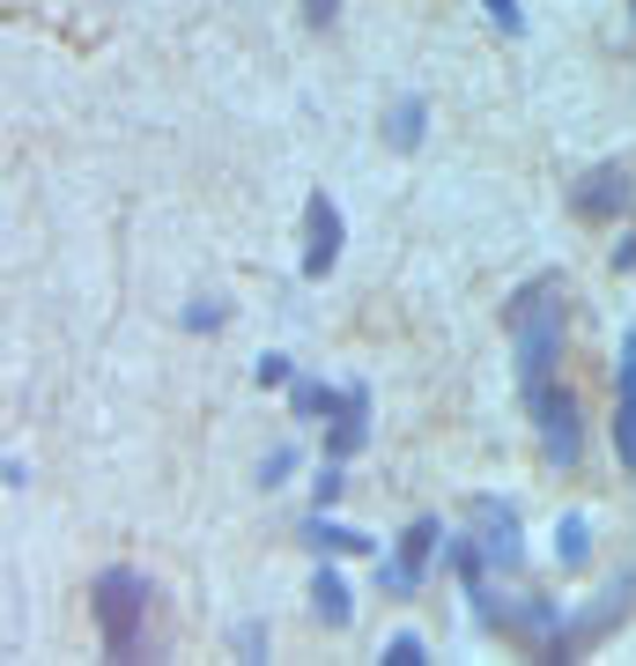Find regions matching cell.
I'll return each mask as SVG.
<instances>
[{"mask_svg":"<svg viewBox=\"0 0 636 666\" xmlns=\"http://www.w3.org/2000/svg\"><path fill=\"white\" fill-rule=\"evenodd\" d=\"M148 600H156V585H148L141 570H97V585H89V607H97V630H104V659H141L148 644Z\"/></svg>","mask_w":636,"mask_h":666,"instance_id":"obj_2","label":"cell"},{"mask_svg":"<svg viewBox=\"0 0 636 666\" xmlns=\"http://www.w3.org/2000/svg\"><path fill=\"white\" fill-rule=\"evenodd\" d=\"M422 126H430V104H422V97H400L385 112V141L400 148V156H415V148H422Z\"/></svg>","mask_w":636,"mask_h":666,"instance_id":"obj_12","label":"cell"},{"mask_svg":"<svg viewBox=\"0 0 636 666\" xmlns=\"http://www.w3.org/2000/svg\"><path fill=\"white\" fill-rule=\"evenodd\" d=\"M370 444V385H348V408H341V422L326 430V459H356Z\"/></svg>","mask_w":636,"mask_h":666,"instance_id":"obj_10","label":"cell"},{"mask_svg":"<svg viewBox=\"0 0 636 666\" xmlns=\"http://www.w3.org/2000/svg\"><path fill=\"white\" fill-rule=\"evenodd\" d=\"M289 408H296L304 422H311V415H341V408H348V393L318 385V378H296V385H289Z\"/></svg>","mask_w":636,"mask_h":666,"instance_id":"obj_15","label":"cell"},{"mask_svg":"<svg viewBox=\"0 0 636 666\" xmlns=\"http://www.w3.org/2000/svg\"><path fill=\"white\" fill-rule=\"evenodd\" d=\"M304 533V548H318V556H370V533H356V526H341V518H326L311 504V518L296 526Z\"/></svg>","mask_w":636,"mask_h":666,"instance_id":"obj_11","label":"cell"},{"mask_svg":"<svg viewBox=\"0 0 636 666\" xmlns=\"http://www.w3.org/2000/svg\"><path fill=\"white\" fill-rule=\"evenodd\" d=\"M341 489H348L341 459H326V467H318V482H311V504H318V511H326V504H341Z\"/></svg>","mask_w":636,"mask_h":666,"instance_id":"obj_18","label":"cell"},{"mask_svg":"<svg viewBox=\"0 0 636 666\" xmlns=\"http://www.w3.org/2000/svg\"><path fill=\"white\" fill-rule=\"evenodd\" d=\"M252 385H259V393H267V385H296V370H289V356H259V363H252Z\"/></svg>","mask_w":636,"mask_h":666,"instance_id":"obj_17","label":"cell"},{"mask_svg":"<svg viewBox=\"0 0 636 666\" xmlns=\"http://www.w3.org/2000/svg\"><path fill=\"white\" fill-rule=\"evenodd\" d=\"M385 666H422V637H415V630L385 637Z\"/></svg>","mask_w":636,"mask_h":666,"instance_id":"obj_21","label":"cell"},{"mask_svg":"<svg viewBox=\"0 0 636 666\" xmlns=\"http://www.w3.org/2000/svg\"><path fill=\"white\" fill-rule=\"evenodd\" d=\"M237 652L259 659V652H267V622H237Z\"/></svg>","mask_w":636,"mask_h":666,"instance_id":"obj_22","label":"cell"},{"mask_svg":"<svg viewBox=\"0 0 636 666\" xmlns=\"http://www.w3.org/2000/svg\"><path fill=\"white\" fill-rule=\"evenodd\" d=\"M289 474H296V444H274L267 459H259V489H282Z\"/></svg>","mask_w":636,"mask_h":666,"instance_id":"obj_16","label":"cell"},{"mask_svg":"<svg viewBox=\"0 0 636 666\" xmlns=\"http://www.w3.org/2000/svg\"><path fill=\"white\" fill-rule=\"evenodd\" d=\"M518 393H526V415H533L548 459H555V467H577V459H585V422H577L570 385H563V378H526Z\"/></svg>","mask_w":636,"mask_h":666,"instance_id":"obj_3","label":"cell"},{"mask_svg":"<svg viewBox=\"0 0 636 666\" xmlns=\"http://www.w3.org/2000/svg\"><path fill=\"white\" fill-rule=\"evenodd\" d=\"M563 274H533L526 289H511V304H504V334H511L518 348V385L526 378H555V363H563Z\"/></svg>","mask_w":636,"mask_h":666,"instance_id":"obj_1","label":"cell"},{"mask_svg":"<svg viewBox=\"0 0 636 666\" xmlns=\"http://www.w3.org/2000/svg\"><path fill=\"white\" fill-rule=\"evenodd\" d=\"M333 15H341V0H304V23H311V30H326Z\"/></svg>","mask_w":636,"mask_h":666,"instance_id":"obj_23","label":"cell"},{"mask_svg":"<svg viewBox=\"0 0 636 666\" xmlns=\"http://www.w3.org/2000/svg\"><path fill=\"white\" fill-rule=\"evenodd\" d=\"M466 526H474L466 541H474L481 556H489V570H496V578L526 563V548H518V511L504 504V496H474V504H466Z\"/></svg>","mask_w":636,"mask_h":666,"instance_id":"obj_5","label":"cell"},{"mask_svg":"<svg viewBox=\"0 0 636 666\" xmlns=\"http://www.w3.org/2000/svg\"><path fill=\"white\" fill-rule=\"evenodd\" d=\"M311 615H318V622H333V630L356 615V600H348L341 570H326V563H318V578H311Z\"/></svg>","mask_w":636,"mask_h":666,"instance_id":"obj_13","label":"cell"},{"mask_svg":"<svg viewBox=\"0 0 636 666\" xmlns=\"http://www.w3.org/2000/svg\"><path fill=\"white\" fill-rule=\"evenodd\" d=\"M629 600H636V570H622V578H614V585L592 600L585 615H570V622H563V637H555V652H548V659H577V652H592V644L607 637L614 622L629 615Z\"/></svg>","mask_w":636,"mask_h":666,"instance_id":"obj_4","label":"cell"},{"mask_svg":"<svg viewBox=\"0 0 636 666\" xmlns=\"http://www.w3.org/2000/svg\"><path fill=\"white\" fill-rule=\"evenodd\" d=\"M437 541H444V526H437V518H415V526L400 533V556H392V563L378 570V578H385V592H392V600H407V592L422 585V570H430V556H437Z\"/></svg>","mask_w":636,"mask_h":666,"instance_id":"obj_7","label":"cell"},{"mask_svg":"<svg viewBox=\"0 0 636 666\" xmlns=\"http://www.w3.org/2000/svg\"><path fill=\"white\" fill-rule=\"evenodd\" d=\"M614 452L636 474V334H622V356H614Z\"/></svg>","mask_w":636,"mask_h":666,"instance_id":"obj_9","label":"cell"},{"mask_svg":"<svg viewBox=\"0 0 636 666\" xmlns=\"http://www.w3.org/2000/svg\"><path fill=\"white\" fill-rule=\"evenodd\" d=\"M222 319H230V304H222V296H200L193 311H186V326H193V334H215Z\"/></svg>","mask_w":636,"mask_h":666,"instance_id":"obj_20","label":"cell"},{"mask_svg":"<svg viewBox=\"0 0 636 666\" xmlns=\"http://www.w3.org/2000/svg\"><path fill=\"white\" fill-rule=\"evenodd\" d=\"M629 23H636V0H629Z\"/></svg>","mask_w":636,"mask_h":666,"instance_id":"obj_24","label":"cell"},{"mask_svg":"<svg viewBox=\"0 0 636 666\" xmlns=\"http://www.w3.org/2000/svg\"><path fill=\"white\" fill-rule=\"evenodd\" d=\"M570 208H577V222H614L629 208V171H622V163H592V171L570 186Z\"/></svg>","mask_w":636,"mask_h":666,"instance_id":"obj_8","label":"cell"},{"mask_svg":"<svg viewBox=\"0 0 636 666\" xmlns=\"http://www.w3.org/2000/svg\"><path fill=\"white\" fill-rule=\"evenodd\" d=\"M585 556H592V526H585V511L555 518V563H563V570H585Z\"/></svg>","mask_w":636,"mask_h":666,"instance_id":"obj_14","label":"cell"},{"mask_svg":"<svg viewBox=\"0 0 636 666\" xmlns=\"http://www.w3.org/2000/svg\"><path fill=\"white\" fill-rule=\"evenodd\" d=\"M341 237H348L341 208L326 193H311L304 200V282H326V274L341 267Z\"/></svg>","mask_w":636,"mask_h":666,"instance_id":"obj_6","label":"cell"},{"mask_svg":"<svg viewBox=\"0 0 636 666\" xmlns=\"http://www.w3.org/2000/svg\"><path fill=\"white\" fill-rule=\"evenodd\" d=\"M481 8H489V23L504 30V38H526V8H518V0H481Z\"/></svg>","mask_w":636,"mask_h":666,"instance_id":"obj_19","label":"cell"}]
</instances>
